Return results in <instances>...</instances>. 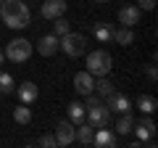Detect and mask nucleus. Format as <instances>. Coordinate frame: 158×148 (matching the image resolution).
<instances>
[{
  "instance_id": "obj_1",
  "label": "nucleus",
  "mask_w": 158,
  "mask_h": 148,
  "mask_svg": "<svg viewBox=\"0 0 158 148\" xmlns=\"http://www.w3.org/2000/svg\"><path fill=\"white\" fill-rule=\"evenodd\" d=\"M0 21L11 29H24L32 21V13H29V6L21 3V0H3L0 6Z\"/></svg>"
},
{
  "instance_id": "obj_2",
  "label": "nucleus",
  "mask_w": 158,
  "mask_h": 148,
  "mask_svg": "<svg viewBox=\"0 0 158 148\" xmlns=\"http://www.w3.org/2000/svg\"><path fill=\"white\" fill-rule=\"evenodd\" d=\"M113 66V58L108 50H103V48H98V50L87 53V72L92 74V77H106L108 72H111Z\"/></svg>"
},
{
  "instance_id": "obj_3",
  "label": "nucleus",
  "mask_w": 158,
  "mask_h": 148,
  "mask_svg": "<svg viewBox=\"0 0 158 148\" xmlns=\"http://www.w3.org/2000/svg\"><path fill=\"white\" fill-rule=\"evenodd\" d=\"M32 50H34V45L27 37H16V40H11L6 45V53H3V56H6L8 61H13V63H24V61H29Z\"/></svg>"
},
{
  "instance_id": "obj_4",
  "label": "nucleus",
  "mask_w": 158,
  "mask_h": 148,
  "mask_svg": "<svg viewBox=\"0 0 158 148\" xmlns=\"http://www.w3.org/2000/svg\"><path fill=\"white\" fill-rule=\"evenodd\" d=\"M58 42H61V50L66 53L69 58H79V56L87 53V37L85 34L69 32V34H63V37H58Z\"/></svg>"
},
{
  "instance_id": "obj_5",
  "label": "nucleus",
  "mask_w": 158,
  "mask_h": 148,
  "mask_svg": "<svg viewBox=\"0 0 158 148\" xmlns=\"http://www.w3.org/2000/svg\"><path fill=\"white\" fill-rule=\"evenodd\" d=\"M87 122H90L92 127H108V122H111V111H108V106L106 103H98V106H90L87 108V116H85Z\"/></svg>"
},
{
  "instance_id": "obj_6",
  "label": "nucleus",
  "mask_w": 158,
  "mask_h": 148,
  "mask_svg": "<svg viewBox=\"0 0 158 148\" xmlns=\"http://www.w3.org/2000/svg\"><path fill=\"white\" fill-rule=\"evenodd\" d=\"M74 130H77V124H71L69 119H63V122H58V127H56V146H71L74 140H77V135H74Z\"/></svg>"
},
{
  "instance_id": "obj_7",
  "label": "nucleus",
  "mask_w": 158,
  "mask_h": 148,
  "mask_svg": "<svg viewBox=\"0 0 158 148\" xmlns=\"http://www.w3.org/2000/svg\"><path fill=\"white\" fill-rule=\"evenodd\" d=\"M90 146H98V148H116L118 146V135L113 130H106V127H98L92 132V143Z\"/></svg>"
},
{
  "instance_id": "obj_8",
  "label": "nucleus",
  "mask_w": 158,
  "mask_h": 148,
  "mask_svg": "<svg viewBox=\"0 0 158 148\" xmlns=\"http://www.w3.org/2000/svg\"><path fill=\"white\" fill-rule=\"evenodd\" d=\"M106 106H108V111H116V114L132 111V101L124 95V93H116V90H113L111 95H106Z\"/></svg>"
},
{
  "instance_id": "obj_9",
  "label": "nucleus",
  "mask_w": 158,
  "mask_h": 148,
  "mask_svg": "<svg viewBox=\"0 0 158 148\" xmlns=\"http://www.w3.org/2000/svg\"><path fill=\"white\" fill-rule=\"evenodd\" d=\"M132 132H137V140H140V143H145L148 137H153V135H156V122L150 119V114H142V119H140V122H135Z\"/></svg>"
},
{
  "instance_id": "obj_10",
  "label": "nucleus",
  "mask_w": 158,
  "mask_h": 148,
  "mask_svg": "<svg viewBox=\"0 0 158 148\" xmlns=\"http://www.w3.org/2000/svg\"><path fill=\"white\" fill-rule=\"evenodd\" d=\"M66 8H69V3L66 0H45L42 3V19H48V21H53V19H58V16H63L66 13Z\"/></svg>"
},
{
  "instance_id": "obj_11",
  "label": "nucleus",
  "mask_w": 158,
  "mask_h": 148,
  "mask_svg": "<svg viewBox=\"0 0 158 148\" xmlns=\"http://www.w3.org/2000/svg\"><path fill=\"white\" fill-rule=\"evenodd\" d=\"M74 90H77L79 95H90V93L95 90V77H92L90 72H77L74 74Z\"/></svg>"
},
{
  "instance_id": "obj_12",
  "label": "nucleus",
  "mask_w": 158,
  "mask_h": 148,
  "mask_svg": "<svg viewBox=\"0 0 158 148\" xmlns=\"http://www.w3.org/2000/svg\"><path fill=\"white\" fill-rule=\"evenodd\" d=\"M58 48H61V42H58L56 34H42L37 40V53L40 56H56Z\"/></svg>"
},
{
  "instance_id": "obj_13",
  "label": "nucleus",
  "mask_w": 158,
  "mask_h": 148,
  "mask_svg": "<svg viewBox=\"0 0 158 148\" xmlns=\"http://www.w3.org/2000/svg\"><path fill=\"white\" fill-rule=\"evenodd\" d=\"M140 16H142V11L137 6H124L118 11V24L121 27H135V24H140Z\"/></svg>"
},
{
  "instance_id": "obj_14",
  "label": "nucleus",
  "mask_w": 158,
  "mask_h": 148,
  "mask_svg": "<svg viewBox=\"0 0 158 148\" xmlns=\"http://www.w3.org/2000/svg\"><path fill=\"white\" fill-rule=\"evenodd\" d=\"M92 34H95V40L100 42H111V37H113V24H108V21H98V24H92Z\"/></svg>"
},
{
  "instance_id": "obj_15",
  "label": "nucleus",
  "mask_w": 158,
  "mask_h": 148,
  "mask_svg": "<svg viewBox=\"0 0 158 148\" xmlns=\"http://www.w3.org/2000/svg\"><path fill=\"white\" fill-rule=\"evenodd\" d=\"M37 85L34 82H21V85L16 87V95H19V101L21 103H32V101H37Z\"/></svg>"
},
{
  "instance_id": "obj_16",
  "label": "nucleus",
  "mask_w": 158,
  "mask_h": 148,
  "mask_svg": "<svg viewBox=\"0 0 158 148\" xmlns=\"http://www.w3.org/2000/svg\"><path fill=\"white\" fill-rule=\"evenodd\" d=\"M66 114H69V122H71V124H82V122H85V116H87V108H85V103L74 101V103H69Z\"/></svg>"
},
{
  "instance_id": "obj_17",
  "label": "nucleus",
  "mask_w": 158,
  "mask_h": 148,
  "mask_svg": "<svg viewBox=\"0 0 158 148\" xmlns=\"http://www.w3.org/2000/svg\"><path fill=\"white\" fill-rule=\"evenodd\" d=\"M116 45H132L135 42V32H132V27H118L113 29V37H111Z\"/></svg>"
},
{
  "instance_id": "obj_18",
  "label": "nucleus",
  "mask_w": 158,
  "mask_h": 148,
  "mask_svg": "<svg viewBox=\"0 0 158 148\" xmlns=\"http://www.w3.org/2000/svg\"><path fill=\"white\" fill-rule=\"evenodd\" d=\"M132 127H135V116L127 111V114H118V122H116V135H129L132 132Z\"/></svg>"
},
{
  "instance_id": "obj_19",
  "label": "nucleus",
  "mask_w": 158,
  "mask_h": 148,
  "mask_svg": "<svg viewBox=\"0 0 158 148\" xmlns=\"http://www.w3.org/2000/svg\"><path fill=\"white\" fill-rule=\"evenodd\" d=\"M113 90H116V85L108 80V74H106V77H95V90H92V93H98L100 98H106V95H111Z\"/></svg>"
},
{
  "instance_id": "obj_20",
  "label": "nucleus",
  "mask_w": 158,
  "mask_h": 148,
  "mask_svg": "<svg viewBox=\"0 0 158 148\" xmlns=\"http://www.w3.org/2000/svg\"><path fill=\"white\" fill-rule=\"evenodd\" d=\"M13 122L16 124H29L32 122V108H29V103H21V106L13 108Z\"/></svg>"
},
{
  "instance_id": "obj_21",
  "label": "nucleus",
  "mask_w": 158,
  "mask_h": 148,
  "mask_svg": "<svg viewBox=\"0 0 158 148\" xmlns=\"http://www.w3.org/2000/svg\"><path fill=\"white\" fill-rule=\"evenodd\" d=\"M77 127H79V130H74L77 140H79V143H85V146H90V143H92V132H95V127H92L90 122H87V124L82 122V124H77Z\"/></svg>"
},
{
  "instance_id": "obj_22",
  "label": "nucleus",
  "mask_w": 158,
  "mask_h": 148,
  "mask_svg": "<svg viewBox=\"0 0 158 148\" xmlns=\"http://www.w3.org/2000/svg\"><path fill=\"white\" fill-rule=\"evenodd\" d=\"M137 108H140L142 114H153V111L158 108V101L153 95H140L137 98Z\"/></svg>"
},
{
  "instance_id": "obj_23",
  "label": "nucleus",
  "mask_w": 158,
  "mask_h": 148,
  "mask_svg": "<svg viewBox=\"0 0 158 148\" xmlns=\"http://www.w3.org/2000/svg\"><path fill=\"white\" fill-rule=\"evenodd\" d=\"M16 90V82H13V77L8 72H0V95H11V93Z\"/></svg>"
},
{
  "instance_id": "obj_24",
  "label": "nucleus",
  "mask_w": 158,
  "mask_h": 148,
  "mask_svg": "<svg viewBox=\"0 0 158 148\" xmlns=\"http://www.w3.org/2000/svg\"><path fill=\"white\" fill-rule=\"evenodd\" d=\"M69 32H71V27H69V21L63 16L53 19V34H56V37H63V34H69Z\"/></svg>"
},
{
  "instance_id": "obj_25",
  "label": "nucleus",
  "mask_w": 158,
  "mask_h": 148,
  "mask_svg": "<svg viewBox=\"0 0 158 148\" xmlns=\"http://www.w3.org/2000/svg\"><path fill=\"white\" fill-rule=\"evenodd\" d=\"M145 74H148V80H150V82H156V80H158V69H156V58H153V63H150V66H145Z\"/></svg>"
},
{
  "instance_id": "obj_26",
  "label": "nucleus",
  "mask_w": 158,
  "mask_h": 148,
  "mask_svg": "<svg viewBox=\"0 0 158 148\" xmlns=\"http://www.w3.org/2000/svg\"><path fill=\"white\" fill-rule=\"evenodd\" d=\"M37 143H40L42 148H56V137H53V135H42Z\"/></svg>"
},
{
  "instance_id": "obj_27",
  "label": "nucleus",
  "mask_w": 158,
  "mask_h": 148,
  "mask_svg": "<svg viewBox=\"0 0 158 148\" xmlns=\"http://www.w3.org/2000/svg\"><path fill=\"white\" fill-rule=\"evenodd\" d=\"M137 8L140 11H153L156 8V0H137Z\"/></svg>"
},
{
  "instance_id": "obj_28",
  "label": "nucleus",
  "mask_w": 158,
  "mask_h": 148,
  "mask_svg": "<svg viewBox=\"0 0 158 148\" xmlns=\"http://www.w3.org/2000/svg\"><path fill=\"white\" fill-rule=\"evenodd\" d=\"M0 63H3V53H0Z\"/></svg>"
},
{
  "instance_id": "obj_29",
  "label": "nucleus",
  "mask_w": 158,
  "mask_h": 148,
  "mask_svg": "<svg viewBox=\"0 0 158 148\" xmlns=\"http://www.w3.org/2000/svg\"><path fill=\"white\" fill-rule=\"evenodd\" d=\"M95 3H106V0H95Z\"/></svg>"
},
{
  "instance_id": "obj_30",
  "label": "nucleus",
  "mask_w": 158,
  "mask_h": 148,
  "mask_svg": "<svg viewBox=\"0 0 158 148\" xmlns=\"http://www.w3.org/2000/svg\"><path fill=\"white\" fill-rule=\"evenodd\" d=\"M0 6H3V0H0Z\"/></svg>"
}]
</instances>
